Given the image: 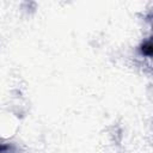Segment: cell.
<instances>
[{
    "instance_id": "cell-2",
    "label": "cell",
    "mask_w": 153,
    "mask_h": 153,
    "mask_svg": "<svg viewBox=\"0 0 153 153\" xmlns=\"http://www.w3.org/2000/svg\"><path fill=\"white\" fill-rule=\"evenodd\" d=\"M141 51H142V54H145L147 56H151L152 55V42H151V39H147L146 42L142 43Z\"/></svg>"
},
{
    "instance_id": "cell-1",
    "label": "cell",
    "mask_w": 153,
    "mask_h": 153,
    "mask_svg": "<svg viewBox=\"0 0 153 153\" xmlns=\"http://www.w3.org/2000/svg\"><path fill=\"white\" fill-rule=\"evenodd\" d=\"M0 153H17V147L12 143H0Z\"/></svg>"
}]
</instances>
